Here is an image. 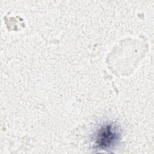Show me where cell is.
<instances>
[{
	"label": "cell",
	"instance_id": "cell-1",
	"mask_svg": "<svg viewBox=\"0 0 154 154\" xmlns=\"http://www.w3.org/2000/svg\"><path fill=\"white\" fill-rule=\"evenodd\" d=\"M120 138L118 127L114 123L102 125L96 132L94 144L99 150H108L117 144Z\"/></svg>",
	"mask_w": 154,
	"mask_h": 154
}]
</instances>
